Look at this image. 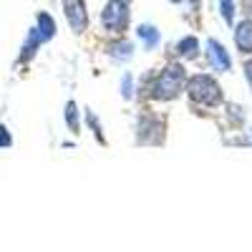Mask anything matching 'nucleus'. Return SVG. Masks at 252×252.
Masks as SVG:
<instances>
[{
    "mask_svg": "<svg viewBox=\"0 0 252 252\" xmlns=\"http://www.w3.org/2000/svg\"><path fill=\"white\" fill-rule=\"evenodd\" d=\"M204 56H207L209 68L217 71V73H227L229 68H232V58H229V51L220 43L217 38H207V40H204Z\"/></svg>",
    "mask_w": 252,
    "mask_h": 252,
    "instance_id": "423d86ee",
    "label": "nucleus"
},
{
    "mask_svg": "<svg viewBox=\"0 0 252 252\" xmlns=\"http://www.w3.org/2000/svg\"><path fill=\"white\" fill-rule=\"evenodd\" d=\"M169 3H174V5H179V3H182V0H169Z\"/></svg>",
    "mask_w": 252,
    "mask_h": 252,
    "instance_id": "aec40b11",
    "label": "nucleus"
},
{
    "mask_svg": "<svg viewBox=\"0 0 252 252\" xmlns=\"http://www.w3.org/2000/svg\"><path fill=\"white\" fill-rule=\"evenodd\" d=\"M63 119H66L68 131L81 134V111H78V106H76V101H68V103H66V109H63Z\"/></svg>",
    "mask_w": 252,
    "mask_h": 252,
    "instance_id": "ddd939ff",
    "label": "nucleus"
},
{
    "mask_svg": "<svg viewBox=\"0 0 252 252\" xmlns=\"http://www.w3.org/2000/svg\"><path fill=\"white\" fill-rule=\"evenodd\" d=\"M40 46H43V38H40V33H38L35 26H31L28 33H26V38H23L20 53H18V66H26V63H31V61L38 56Z\"/></svg>",
    "mask_w": 252,
    "mask_h": 252,
    "instance_id": "6e6552de",
    "label": "nucleus"
},
{
    "mask_svg": "<svg viewBox=\"0 0 252 252\" xmlns=\"http://www.w3.org/2000/svg\"><path fill=\"white\" fill-rule=\"evenodd\" d=\"M245 78H247V86H250V91H252V58L245 61Z\"/></svg>",
    "mask_w": 252,
    "mask_h": 252,
    "instance_id": "a211bd4d",
    "label": "nucleus"
},
{
    "mask_svg": "<svg viewBox=\"0 0 252 252\" xmlns=\"http://www.w3.org/2000/svg\"><path fill=\"white\" fill-rule=\"evenodd\" d=\"M63 5V15H66V23L76 35H83L89 31L91 15H89V5L86 0H61Z\"/></svg>",
    "mask_w": 252,
    "mask_h": 252,
    "instance_id": "39448f33",
    "label": "nucleus"
},
{
    "mask_svg": "<svg viewBox=\"0 0 252 252\" xmlns=\"http://www.w3.org/2000/svg\"><path fill=\"white\" fill-rule=\"evenodd\" d=\"M235 31V46H237V53L242 56H252V18H240L237 23L232 26Z\"/></svg>",
    "mask_w": 252,
    "mask_h": 252,
    "instance_id": "1a4fd4ad",
    "label": "nucleus"
},
{
    "mask_svg": "<svg viewBox=\"0 0 252 252\" xmlns=\"http://www.w3.org/2000/svg\"><path fill=\"white\" fill-rule=\"evenodd\" d=\"M187 96L192 103L197 106H204V109H215L224 101V91L220 86V81L209 73H194L187 78V86H184Z\"/></svg>",
    "mask_w": 252,
    "mask_h": 252,
    "instance_id": "f03ea898",
    "label": "nucleus"
},
{
    "mask_svg": "<svg viewBox=\"0 0 252 252\" xmlns=\"http://www.w3.org/2000/svg\"><path fill=\"white\" fill-rule=\"evenodd\" d=\"M35 28H38L40 38H43V43H48V40H53V38H56V33H58L56 18H53L51 13H46V10H40V13L35 15Z\"/></svg>",
    "mask_w": 252,
    "mask_h": 252,
    "instance_id": "f8f14e48",
    "label": "nucleus"
},
{
    "mask_svg": "<svg viewBox=\"0 0 252 252\" xmlns=\"http://www.w3.org/2000/svg\"><path fill=\"white\" fill-rule=\"evenodd\" d=\"M86 126L94 131V136H96V141L101 144V146H106V136H103V126H101V121H98V116L91 111V109H86Z\"/></svg>",
    "mask_w": 252,
    "mask_h": 252,
    "instance_id": "4468645a",
    "label": "nucleus"
},
{
    "mask_svg": "<svg viewBox=\"0 0 252 252\" xmlns=\"http://www.w3.org/2000/svg\"><path fill=\"white\" fill-rule=\"evenodd\" d=\"M240 8H242V13H245L247 18H252V0H242Z\"/></svg>",
    "mask_w": 252,
    "mask_h": 252,
    "instance_id": "6ab92c4d",
    "label": "nucleus"
},
{
    "mask_svg": "<svg viewBox=\"0 0 252 252\" xmlns=\"http://www.w3.org/2000/svg\"><path fill=\"white\" fill-rule=\"evenodd\" d=\"M227 116H229V121H232L235 126H242L245 124V109L242 106H227Z\"/></svg>",
    "mask_w": 252,
    "mask_h": 252,
    "instance_id": "dca6fc26",
    "label": "nucleus"
},
{
    "mask_svg": "<svg viewBox=\"0 0 252 252\" xmlns=\"http://www.w3.org/2000/svg\"><path fill=\"white\" fill-rule=\"evenodd\" d=\"M134 53H136V46L126 35H114V40L106 43V56L114 58L116 63H129L134 58Z\"/></svg>",
    "mask_w": 252,
    "mask_h": 252,
    "instance_id": "0eeeda50",
    "label": "nucleus"
},
{
    "mask_svg": "<svg viewBox=\"0 0 252 252\" xmlns=\"http://www.w3.org/2000/svg\"><path fill=\"white\" fill-rule=\"evenodd\" d=\"M136 38L144 43L146 51H157L161 46V31L154 23H139L136 26Z\"/></svg>",
    "mask_w": 252,
    "mask_h": 252,
    "instance_id": "9b49d317",
    "label": "nucleus"
},
{
    "mask_svg": "<svg viewBox=\"0 0 252 252\" xmlns=\"http://www.w3.org/2000/svg\"><path fill=\"white\" fill-rule=\"evenodd\" d=\"M202 53V43H199V38L197 35H182L177 40V46H174V56L182 58V61H194L197 56Z\"/></svg>",
    "mask_w": 252,
    "mask_h": 252,
    "instance_id": "9d476101",
    "label": "nucleus"
},
{
    "mask_svg": "<svg viewBox=\"0 0 252 252\" xmlns=\"http://www.w3.org/2000/svg\"><path fill=\"white\" fill-rule=\"evenodd\" d=\"M187 68L182 66L179 61H172L154 76V73H146L144 76V86L141 91H146V96L154 98V101H174L184 94L187 86Z\"/></svg>",
    "mask_w": 252,
    "mask_h": 252,
    "instance_id": "f257e3e1",
    "label": "nucleus"
},
{
    "mask_svg": "<svg viewBox=\"0 0 252 252\" xmlns=\"http://www.w3.org/2000/svg\"><path fill=\"white\" fill-rule=\"evenodd\" d=\"M131 23V3L129 0H106L101 8V26L111 35H124Z\"/></svg>",
    "mask_w": 252,
    "mask_h": 252,
    "instance_id": "7ed1b4c3",
    "label": "nucleus"
},
{
    "mask_svg": "<svg viewBox=\"0 0 252 252\" xmlns=\"http://www.w3.org/2000/svg\"><path fill=\"white\" fill-rule=\"evenodd\" d=\"M121 96H124L126 101H131V98L136 96V81H134L131 73H124V76H121Z\"/></svg>",
    "mask_w": 252,
    "mask_h": 252,
    "instance_id": "2eb2a0df",
    "label": "nucleus"
},
{
    "mask_svg": "<svg viewBox=\"0 0 252 252\" xmlns=\"http://www.w3.org/2000/svg\"><path fill=\"white\" fill-rule=\"evenodd\" d=\"M13 146V134L8 131L5 124H0V149H10Z\"/></svg>",
    "mask_w": 252,
    "mask_h": 252,
    "instance_id": "f3484780",
    "label": "nucleus"
},
{
    "mask_svg": "<svg viewBox=\"0 0 252 252\" xmlns=\"http://www.w3.org/2000/svg\"><path fill=\"white\" fill-rule=\"evenodd\" d=\"M164 131H166V124L161 116H157L152 111L139 114V119H136V141L139 144L159 146V144H164Z\"/></svg>",
    "mask_w": 252,
    "mask_h": 252,
    "instance_id": "20e7f679",
    "label": "nucleus"
}]
</instances>
